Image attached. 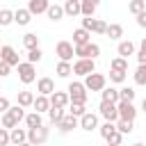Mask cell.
<instances>
[{
  "label": "cell",
  "instance_id": "1",
  "mask_svg": "<svg viewBox=\"0 0 146 146\" xmlns=\"http://www.w3.org/2000/svg\"><path fill=\"white\" fill-rule=\"evenodd\" d=\"M66 91H68V96H71V103H73V105H87V98H89V94H87V87H84V82H80V80H73V82H68Z\"/></svg>",
  "mask_w": 146,
  "mask_h": 146
},
{
  "label": "cell",
  "instance_id": "2",
  "mask_svg": "<svg viewBox=\"0 0 146 146\" xmlns=\"http://www.w3.org/2000/svg\"><path fill=\"white\" fill-rule=\"evenodd\" d=\"M84 87H87V91H105L107 89V75H103V73H91V75H87L84 78Z\"/></svg>",
  "mask_w": 146,
  "mask_h": 146
},
{
  "label": "cell",
  "instance_id": "3",
  "mask_svg": "<svg viewBox=\"0 0 146 146\" xmlns=\"http://www.w3.org/2000/svg\"><path fill=\"white\" fill-rule=\"evenodd\" d=\"M55 55L59 57V62H71L73 64V57H75V46L71 41H57L55 43Z\"/></svg>",
  "mask_w": 146,
  "mask_h": 146
},
{
  "label": "cell",
  "instance_id": "4",
  "mask_svg": "<svg viewBox=\"0 0 146 146\" xmlns=\"http://www.w3.org/2000/svg\"><path fill=\"white\" fill-rule=\"evenodd\" d=\"M91 73H96V62H94V59H75V62H73V75L87 78V75H91Z\"/></svg>",
  "mask_w": 146,
  "mask_h": 146
},
{
  "label": "cell",
  "instance_id": "5",
  "mask_svg": "<svg viewBox=\"0 0 146 146\" xmlns=\"http://www.w3.org/2000/svg\"><path fill=\"white\" fill-rule=\"evenodd\" d=\"M98 116H103V119L110 121V123H119V121H121L119 107H116L114 103H103V100H100V105H98Z\"/></svg>",
  "mask_w": 146,
  "mask_h": 146
},
{
  "label": "cell",
  "instance_id": "6",
  "mask_svg": "<svg viewBox=\"0 0 146 146\" xmlns=\"http://www.w3.org/2000/svg\"><path fill=\"white\" fill-rule=\"evenodd\" d=\"M48 137H50V128H48V125H41V128H32V130H27V141H30L32 146H41V144H46Z\"/></svg>",
  "mask_w": 146,
  "mask_h": 146
},
{
  "label": "cell",
  "instance_id": "7",
  "mask_svg": "<svg viewBox=\"0 0 146 146\" xmlns=\"http://www.w3.org/2000/svg\"><path fill=\"white\" fill-rule=\"evenodd\" d=\"M16 71H18V80H21L23 84H32V82H36V68H34V64H30V62H21V66H18Z\"/></svg>",
  "mask_w": 146,
  "mask_h": 146
},
{
  "label": "cell",
  "instance_id": "8",
  "mask_svg": "<svg viewBox=\"0 0 146 146\" xmlns=\"http://www.w3.org/2000/svg\"><path fill=\"white\" fill-rule=\"evenodd\" d=\"M100 55V46L98 43H89V46H75V57L78 59H94L96 62V57Z\"/></svg>",
  "mask_w": 146,
  "mask_h": 146
},
{
  "label": "cell",
  "instance_id": "9",
  "mask_svg": "<svg viewBox=\"0 0 146 146\" xmlns=\"http://www.w3.org/2000/svg\"><path fill=\"white\" fill-rule=\"evenodd\" d=\"M82 27L87 32H94V34H107V23L100 21V18H82Z\"/></svg>",
  "mask_w": 146,
  "mask_h": 146
},
{
  "label": "cell",
  "instance_id": "10",
  "mask_svg": "<svg viewBox=\"0 0 146 146\" xmlns=\"http://www.w3.org/2000/svg\"><path fill=\"white\" fill-rule=\"evenodd\" d=\"M0 62H5V64H9V66H21V59H18V52L9 46V43H5L2 48H0Z\"/></svg>",
  "mask_w": 146,
  "mask_h": 146
},
{
  "label": "cell",
  "instance_id": "11",
  "mask_svg": "<svg viewBox=\"0 0 146 146\" xmlns=\"http://www.w3.org/2000/svg\"><path fill=\"white\" fill-rule=\"evenodd\" d=\"M36 91H39V96H52L57 89H55V80L52 78H48V75H43V78H39L36 80Z\"/></svg>",
  "mask_w": 146,
  "mask_h": 146
},
{
  "label": "cell",
  "instance_id": "12",
  "mask_svg": "<svg viewBox=\"0 0 146 146\" xmlns=\"http://www.w3.org/2000/svg\"><path fill=\"white\" fill-rule=\"evenodd\" d=\"M116 107H119V116H121V121H135V116H137V107H135V103L121 100Z\"/></svg>",
  "mask_w": 146,
  "mask_h": 146
},
{
  "label": "cell",
  "instance_id": "13",
  "mask_svg": "<svg viewBox=\"0 0 146 146\" xmlns=\"http://www.w3.org/2000/svg\"><path fill=\"white\" fill-rule=\"evenodd\" d=\"M132 55H137V48H135V43H132L130 39H125V41H121V43L116 46V57L128 59V57H132Z\"/></svg>",
  "mask_w": 146,
  "mask_h": 146
},
{
  "label": "cell",
  "instance_id": "14",
  "mask_svg": "<svg viewBox=\"0 0 146 146\" xmlns=\"http://www.w3.org/2000/svg\"><path fill=\"white\" fill-rule=\"evenodd\" d=\"M80 128H82V130H87V132H91V130L100 128V125H98V114H96V112H87V114L80 119Z\"/></svg>",
  "mask_w": 146,
  "mask_h": 146
},
{
  "label": "cell",
  "instance_id": "15",
  "mask_svg": "<svg viewBox=\"0 0 146 146\" xmlns=\"http://www.w3.org/2000/svg\"><path fill=\"white\" fill-rule=\"evenodd\" d=\"M78 125H80V119H78V116H73V114H68V112H66V116H64V119H62V123H59V125H57V130H59V132H62V135H66V132H71V130H73V128H78Z\"/></svg>",
  "mask_w": 146,
  "mask_h": 146
},
{
  "label": "cell",
  "instance_id": "16",
  "mask_svg": "<svg viewBox=\"0 0 146 146\" xmlns=\"http://www.w3.org/2000/svg\"><path fill=\"white\" fill-rule=\"evenodd\" d=\"M27 9H30V14H32V16L48 14V9H50V2H48V0H30V2H27Z\"/></svg>",
  "mask_w": 146,
  "mask_h": 146
},
{
  "label": "cell",
  "instance_id": "17",
  "mask_svg": "<svg viewBox=\"0 0 146 146\" xmlns=\"http://www.w3.org/2000/svg\"><path fill=\"white\" fill-rule=\"evenodd\" d=\"M50 105L52 107H68L71 105V96H68V91H55L52 96H50Z\"/></svg>",
  "mask_w": 146,
  "mask_h": 146
},
{
  "label": "cell",
  "instance_id": "18",
  "mask_svg": "<svg viewBox=\"0 0 146 146\" xmlns=\"http://www.w3.org/2000/svg\"><path fill=\"white\" fill-rule=\"evenodd\" d=\"M91 43V32H87L84 27L73 30V46H89Z\"/></svg>",
  "mask_w": 146,
  "mask_h": 146
},
{
  "label": "cell",
  "instance_id": "19",
  "mask_svg": "<svg viewBox=\"0 0 146 146\" xmlns=\"http://www.w3.org/2000/svg\"><path fill=\"white\" fill-rule=\"evenodd\" d=\"M34 100H36V96L27 89L18 91V96H16V105H21V107H34Z\"/></svg>",
  "mask_w": 146,
  "mask_h": 146
},
{
  "label": "cell",
  "instance_id": "20",
  "mask_svg": "<svg viewBox=\"0 0 146 146\" xmlns=\"http://www.w3.org/2000/svg\"><path fill=\"white\" fill-rule=\"evenodd\" d=\"M100 100H103V103H114V105H119V103H121V94H119L116 87H107V89L100 94Z\"/></svg>",
  "mask_w": 146,
  "mask_h": 146
},
{
  "label": "cell",
  "instance_id": "21",
  "mask_svg": "<svg viewBox=\"0 0 146 146\" xmlns=\"http://www.w3.org/2000/svg\"><path fill=\"white\" fill-rule=\"evenodd\" d=\"M64 11H66V16H82V2L80 0H66L64 2Z\"/></svg>",
  "mask_w": 146,
  "mask_h": 146
},
{
  "label": "cell",
  "instance_id": "22",
  "mask_svg": "<svg viewBox=\"0 0 146 146\" xmlns=\"http://www.w3.org/2000/svg\"><path fill=\"white\" fill-rule=\"evenodd\" d=\"M50 98L48 96H39L36 94V100H34V112H39V114H48L50 112Z\"/></svg>",
  "mask_w": 146,
  "mask_h": 146
},
{
  "label": "cell",
  "instance_id": "23",
  "mask_svg": "<svg viewBox=\"0 0 146 146\" xmlns=\"http://www.w3.org/2000/svg\"><path fill=\"white\" fill-rule=\"evenodd\" d=\"M52 23H59L64 16H66V11H64V5H50V9H48V14H46Z\"/></svg>",
  "mask_w": 146,
  "mask_h": 146
},
{
  "label": "cell",
  "instance_id": "24",
  "mask_svg": "<svg viewBox=\"0 0 146 146\" xmlns=\"http://www.w3.org/2000/svg\"><path fill=\"white\" fill-rule=\"evenodd\" d=\"M25 125H27V130H32V128H41V125H46V123H43V116H41L39 112H30V114L25 116Z\"/></svg>",
  "mask_w": 146,
  "mask_h": 146
},
{
  "label": "cell",
  "instance_id": "25",
  "mask_svg": "<svg viewBox=\"0 0 146 146\" xmlns=\"http://www.w3.org/2000/svg\"><path fill=\"white\" fill-rule=\"evenodd\" d=\"M14 16H16V23L18 25H30V21H32V14H30L27 7H18L14 11Z\"/></svg>",
  "mask_w": 146,
  "mask_h": 146
},
{
  "label": "cell",
  "instance_id": "26",
  "mask_svg": "<svg viewBox=\"0 0 146 146\" xmlns=\"http://www.w3.org/2000/svg\"><path fill=\"white\" fill-rule=\"evenodd\" d=\"M96 9H98L96 0H82V18H94Z\"/></svg>",
  "mask_w": 146,
  "mask_h": 146
},
{
  "label": "cell",
  "instance_id": "27",
  "mask_svg": "<svg viewBox=\"0 0 146 146\" xmlns=\"http://www.w3.org/2000/svg\"><path fill=\"white\" fill-rule=\"evenodd\" d=\"M107 36H110L112 41H119V43H121V36H123V25H121V23H110V27H107Z\"/></svg>",
  "mask_w": 146,
  "mask_h": 146
},
{
  "label": "cell",
  "instance_id": "28",
  "mask_svg": "<svg viewBox=\"0 0 146 146\" xmlns=\"http://www.w3.org/2000/svg\"><path fill=\"white\" fill-rule=\"evenodd\" d=\"M23 46H25V50H27V52H30V50L41 48V46H39V36H36L34 32H27V34L23 36Z\"/></svg>",
  "mask_w": 146,
  "mask_h": 146
},
{
  "label": "cell",
  "instance_id": "29",
  "mask_svg": "<svg viewBox=\"0 0 146 146\" xmlns=\"http://www.w3.org/2000/svg\"><path fill=\"white\" fill-rule=\"evenodd\" d=\"M55 73H57V78H68V75L73 73V64H71V62H57Z\"/></svg>",
  "mask_w": 146,
  "mask_h": 146
},
{
  "label": "cell",
  "instance_id": "30",
  "mask_svg": "<svg viewBox=\"0 0 146 146\" xmlns=\"http://www.w3.org/2000/svg\"><path fill=\"white\" fill-rule=\"evenodd\" d=\"M25 141H27V130H23V128L11 130V146H21Z\"/></svg>",
  "mask_w": 146,
  "mask_h": 146
},
{
  "label": "cell",
  "instance_id": "31",
  "mask_svg": "<svg viewBox=\"0 0 146 146\" xmlns=\"http://www.w3.org/2000/svg\"><path fill=\"white\" fill-rule=\"evenodd\" d=\"M64 116H66V112H64L62 107H50V112H48V119H50L52 125H59Z\"/></svg>",
  "mask_w": 146,
  "mask_h": 146
},
{
  "label": "cell",
  "instance_id": "32",
  "mask_svg": "<svg viewBox=\"0 0 146 146\" xmlns=\"http://www.w3.org/2000/svg\"><path fill=\"white\" fill-rule=\"evenodd\" d=\"M11 23H16L14 11H11V9H0V27H7V25H11Z\"/></svg>",
  "mask_w": 146,
  "mask_h": 146
},
{
  "label": "cell",
  "instance_id": "33",
  "mask_svg": "<svg viewBox=\"0 0 146 146\" xmlns=\"http://www.w3.org/2000/svg\"><path fill=\"white\" fill-rule=\"evenodd\" d=\"M110 71H121V73H128V59L123 57H114L110 62Z\"/></svg>",
  "mask_w": 146,
  "mask_h": 146
},
{
  "label": "cell",
  "instance_id": "34",
  "mask_svg": "<svg viewBox=\"0 0 146 146\" xmlns=\"http://www.w3.org/2000/svg\"><path fill=\"white\" fill-rule=\"evenodd\" d=\"M98 132H100V137H103V139L107 141V139H110V137H112V135L116 132V123H110V121H105V123H103V125L98 128Z\"/></svg>",
  "mask_w": 146,
  "mask_h": 146
},
{
  "label": "cell",
  "instance_id": "35",
  "mask_svg": "<svg viewBox=\"0 0 146 146\" xmlns=\"http://www.w3.org/2000/svg\"><path fill=\"white\" fill-rule=\"evenodd\" d=\"M0 125H2L5 130H16V128H18V121H16V119H14V116L7 112V114H2V119H0Z\"/></svg>",
  "mask_w": 146,
  "mask_h": 146
},
{
  "label": "cell",
  "instance_id": "36",
  "mask_svg": "<svg viewBox=\"0 0 146 146\" xmlns=\"http://www.w3.org/2000/svg\"><path fill=\"white\" fill-rule=\"evenodd\" d=\"M132 78H135V84H139V87H144V84H146V66H144V64H139V66L135 68V73H132Z\"/></svg>",
  "mask_w": 146,
  "mask_h": 146
},
{
  "label": "cell",
  "instance_id": "37",
  "mask_svg": "<svg viewBox=\"0 0 146 146\" xmlns=\"http://www.w3.org/2000/svg\"><path fill=\"white\" fill-rule=\"evenodd\" d=\"M128 11L135 14V16H139V14L146 11V2H144V0H132V2L128 5Z\"/></svg>",
  "mask_w": 146,
  "mask_h": 146
},
{
  "label": "cell",
  "instance_id": "38",
  "mask_svg": "<svg viewBox=\"0 0 146 146\" xmlns=\"http://www.w3.org/2000/svg\"><path fill=\"white\" fill-rule=\"evenodd\" d=\"M119 94H121V100H128V103H132V100H135V96H137V91H135L132 87H121V89H119Z\"/></svg>",
  "mask_w": 146,
  "mask_h": 146
},
{
  "label": "cell",
  "instance_id": "39",
  "mask_svg": "<svg viewBox=\"0 0 146 146\" xmlns=\"http://www.w3.org/2000/svg\"><path fill=\"white\" fill-rule=\"evenodd\" d=\"M9 114H11V116H14L18 123H21V121H25V116H27V114H25V107H21V105H11Z\"/></svg>",
  "mask_w": 146,
  "mask_h": 146
},
{
  "label": "cell",
  "instance_id": "40",
  "mask_svg": "<svg viewBox=\"0 0 146 146\" xmlns=\"http://www.w3.org/2000/svg\"><path fill=\"white\" fill-rule=\"evenodd\" d=\"M116 130H119L121 135H130V132L135 130V121H119V123H116Z\"/></svg>",
  "mask_w": 146,
  "mask_h": 146
},
{
  "label": "cell",
  "instance_id": "41",
  "mask_svg": "<svg viewBox=\"0 0 146 146\" xmlns=\"http://www.w3.org/2000/svg\"><path fill=\"white\" fill-rule=\"evenodd\" d=\"M68 114H73V116H78V119H82L84 114H87V105H68Z\"/></svg>",
  "mask_w": 146,
  "mask_h": 146
},
{
  "label": "cell",
  "instance_id": "42",
  "mask_svg": "<svg viewBox=\"0 0 146 146\" xmlns=\"http://www.w3.org/2000/svg\"><path fill=\"white\" fill-rule=\"evenodd\" d=\"M25 57H27L25 62H30V64H39V62H41V57H43V52H41V48H36V50H30Z\"/></svg>",
  "mask_w": 146,
  "mask_h": 146
},
{
  "label": "cell",
  "instance_id": "43",
  "mask_svg": "<svg viewBox=\"0 0 146 146\" xmlns=\"http://www.w3.org/2000/svg\"><path fill=\"white\" fill-rule=\"evenodd\" d=\"M125 78H128V73H121V71H110V82H114V84H123V82H125Z\"/></svg>",
  "mask_w": 146,
  "mask_h": 146
},
{
  "label": "cell",
  "instance_id": "44",
  "mask_svg": "<svg viewBox=\"0 0 146 146\" xmlns=\"http://www.w3.org/2000/svg\"><path fill=\"white\" fill-rule=\"evenodd\" d=\"M135 57H137V62H139V64H144V66H146V36L141 39L139 50H137V55H135Z\"/></svg>",
  "mask_w": 146,
  "mask_h": 146
},
{
  "label": "cell",
  "instance_id": "45",
  "mask_svg": "<svg viewBox=\"0 0 146 146\" xmlns=\"http://www.w3.org/2000/svg\"><path fill=\"white\" fill-rule=\"evenodd\" d=\"M0 146H11V130L0 128Z\"/></svg>",
  "mask_w": 146,
  "mask_h": 146
},
{
  "label": "cell",
  "instance_id": "46",
  "mask_svg": "<svg viewBox=\"0 0 146 146\" xmlns=\"http://www.w3.org/2000/svg\"><path fill=\"white\" fill-rule=\"evenodd\" d=\"M121 141H123V135L116 130V132H114V135H112V137H110L105 144H110V146H121Z\"/></svg>",
  "mask_w": 146,
  "mask_h": 146
},
{
  "label": "cell",
  "instance_id": "47",
  "mask_svg": "<svg viewBox=\"0 0 146 146\" xmlns=\"http://www.w3.org/2000/svg\"><path fill=\"white\" fill-rule=\"evenodd\" d=\"M9 110H11V105H9V98H7V96H0V112H2V114H7Z\"/></svg>",
  "mask_w": 146,
  "mask_h": 146
},
{
  "label": "cell",
  "instance_id": "48",
  "mask_svg": "<svg viewBox=\"0 0 146 146\" xmlns=\"http://www.w3.org/2000/svg\"><path fill=\"white\" fill-rule=\"evenodd\" d=\"M9 71H11V66H9V64H5V62H0V78H7V75H9Z\"/></svg>",
  "mask_w": 146,
  "mask_h": 146
},
{
  "label": "cell",
  "instance_id": "49",
  "mask_svg": "<svg viewBox=\"0 0 146 146\" xmlns=\"http://www.w3.org/2000/svg\"><path fill=\"white\" fill-rule=\"evenodd\" d=\"M135 18H137V25L146 30V11H144V14H139V16H135Z\"/></svg>",
  "mask_w": 146,
  "mask_h": 146
},
{
  "label": "cell",
  "instance_id": "50",
  "mask_svg": "<svg viewBox=\"0 0 146 146\" xmlns=\"http://www.w3.org/2000/svg\"><path fill=\"white\" fill-rule=\"evenodd\" d=\"M141 112H146V98L141 100Z\"/></svg>",
  "mask_w": 146,
  "mask_h": 146
},
{
  "label": "cell",
  "instance_id": "51",
  "mask_svg": "<svg viewBox=\"0 0 146 146\" xmlns=\"http://www.w3.org/2000/svg\"><path fill=\"white\" fill-rule=\"evenodd\" d=\"M132 146H146V144H141V141H137V144H132Z\"/></svg>",
  "mask_w": 146,
  "mask_h": 146
},
{
  "label": "cell",
  "instance_id": "52",
  "mask_svg": "<svg viewBox=\"0 0 146 146\" xmlns=\"http://www.w3.org/2000/svg\"><path fill=\"white\" fill-rule=\"evenodd\" d=\"M21 146H32V144H30V141H25V144H21Z\"/></svg>",
  "mask_w": 146,
  "mask_h": 146
},
{
  "label": "cell",
  "instance_id": "53",
  "mask_svg": "<svg viewBox=\"0 0 146 146\" xmlns=\"http://www.w3.org/2000/svg\"><path fill=\"white\" fill-rule=\"evenodd\" d=\"M105 146H110V144H105Z\"/></svg>",
  "mask_w": 146,
  "mask_h": 146
}]
</instances>
